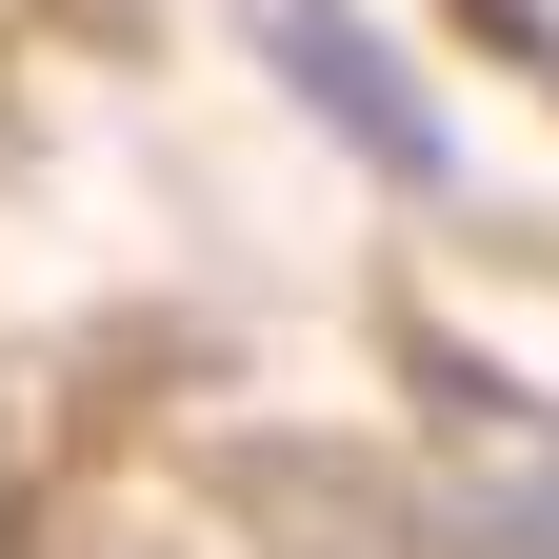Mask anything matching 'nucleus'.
<instances>
[{
  "label": "nucleus",
  "mask_w": 559,
  "mask_h": 559,
  "mask_svg": "<svg viewBox=\"0 0 559 559\" xmlns=\"http://www.w3.org/2000/svg\"><path fill=\"white\" fill-rule=\"evenodd\" d=\"M440 400H460V500H479V539H500V559H559V419L500 400V380H460V360H440Z\"/></svg>",
  "instance_id": "f03ea898"
},
{
  "label": "nucleus",
  "mask_w": 559,
  "mask_h": 559,
  "mask_svg": "<svg viewBox=\"0 0 559 559\" xmlns=\"http://www.w3.org/2000/svg\"><path fill=\"white\" fill-rule=\"evenodd\" d=\"M240 40L320 100V140H340V160H380L400 200H440V180H460V140H440V100H419V60L360 21V0H240Z\"/></svg>",
  "instance_id": "f257e3e1"
}]
</instances>
